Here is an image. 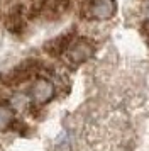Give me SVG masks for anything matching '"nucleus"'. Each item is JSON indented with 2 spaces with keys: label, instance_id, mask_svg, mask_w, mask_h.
Listing matches in <instances>:
<instances>
[{
  "label": "nucleus",
  "instance_id": "f03ea898",
  "mask_svg": "<svg viewBox=\"0 0 149 151\" xmlns=\"http://www.w3.org/2000/svg\"><path fill=\"white\" fill-rule=\"evenodd\" d=\"M115 0H87L81 9V12H85V17L93 21H108L115 15Z\"/></svg>",
  "mask_w": 149,
  "mask_h": 151
},
{
  "label": "nucleus",
  "instance_id": "39448f33",
  "mask_svg": "<svg viewBox=\"0 0 149 151\" xmlns=\"http://www.w3.org/2000/svg\"><path fill=\"white\" fill-rule=\"evenodd\" d=\"M4 26L12 34H22V31L26 27V7L22 4H15L14 7L9 9L5 19H4Z\"/></svg>",
  "mask_w": 149,
  "mask_h": 151
},
{
  "label": "nucleus",
  "instance_id": "f257e3e1",
  "mask_svg": "<svg viewBox=\"0 0 149 151\" xmlns=\"http://www.w3.org/2000/svg\"><path fill=\"white\" fill-rule=\"evenodd\" d=\"M42 66V61L41 60H36V58H27L22 63L15 65L14 68L7 70L0 75V83L7 87V88H15V87H20L27 83L29 80H32L36 73L41 70Z\"/></svg>",
  "mask_w": 149,
  "mask_h": 151
},
{
  "label": "nucleus",
  "instance_id": "6e6552de",
  "mask_svg": "<svg viewBox=\"0 0 149 151\" xmlns=\"http://www.w3.org/2000/svg\"><path fill=\"white\" fill-rule=\"evenodd\" d=\"M7 129L10 131H15V132H19V134H24L27 131V126L24 124V121H19V119H12L10 124L7 126Z\"/></svg>",
  "mask_w": 149,
  "mask_h": 151
},
{
  "label": "nucleus",
  "instance_id": "0eeeda50",
  "mask_svg": "<svg viewBox=\"0 0 149 151\" xmlns=\"http://www.w3.org/2000/svg\"><path fill=\"white\" fill-rule=\"evenodd\" d=\"M54 97V85L47 78H37L31 87V99L37 105H44Z\"/></svg>",
  "mask_w": 149,
  "mask_h": 151
},
{
  "label": "nucleus",
  "instance_id": "20e7f679",
  "mask_svg": "<svg viewBox=\"0 0 149 151\" xmlns=\"http://www.w3.org/2000/svg\"><path fill=\"white\" fill-rule=\"evenodd\" d=\"M74 32L69 31V32H63V34L56 36L53 39H49L42 44V51L46 53L47 56L51 58H59L61 55H64L68 51V48L71 46V42L74 41Z\"/></svg>",
  "mask_w": 149,
  "mask_h": 151
},
{
  "label": "nucleus",
  "instance_id": "7ed1b4c3",
  "mask_svg": "<svg viewBox=\"0 0 149 151\" xmlns=\"http://www.w3.org/2000/svg\"><path fill=\"white\" fill-rule=\"evenodd\" d=\"M93 53H95V46L88 37H74V41L71 42V46L66 51V56L69 63L81 65V63L88 61L93 56Z\"/></svg>",
  "mask_w": 149,
  "mask_h": 151
},
{
  "label": "nucleus",
  "instance_id": "1a4fd4ad",
  "mask_svg": "<svg viewBox=\"0 0 149 151\" xmlns=\"http://www.w3.org/2000/svg\"><path fill=\"white\" fill-rule=\"evenodd\" d=\"M12 121V116H10V110L5 109V107H0V129L7 127Z\"/></svg>",
  "mask_w": 149,
  "mask_h": 151
},
{
  "label": "nucleus",
  "instance_id": "423d86ee",
  "mask_svg": "<svg viewBox=\"0 0 149 151\" xmlns=\"http://www.w3.org/2000/svg\"><path fill=\"white\" fill-rule=\"evenodd\" d=\"M71 7H73V0H46L42 19L47 22L59 21L71 10Z\"/></svg>",
  "mask_w": 149,
  "mask_h": 151
}]
</instances>
